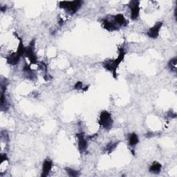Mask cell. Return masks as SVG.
Here are the masks:
<instances>
[{
  "label": "cell",
  "instance_id": "cell-14",
  "mask_svg": "<svg viewBox=\"0 0 177 177\" xmlns=\"http://www.w3.org/2000/svg\"><path fill=\"white\" fill-rule=\"evenodd\" d=\"M19 40H20V42H19V45L17 47V54L20 56V57H22L24 56L25 53V50H26V47L24 46L23 44V41L21 39V38H19Z\"/></svg>",
  "mask_w": 177,
  "mask_h": 177
},
{
  "label": "cell",
  "instance_id": "cell-21",
  "mask_svg": "<svg viewBox=\"0 0 177 177\" xmlns=\"http://www.w3.org/2000/svg\"><path fill=\"white\" fill-rule=\"evenodd\" d=\"M6 6H4V7H3V6H2V7H1V11H2V12L6 11Z\"/></svg>",
  "mask_w": 177,
  "mask_h": 177
},
{
  "label": "cell",
  "instance_id": "cell-7",
  "mask_svg": "<svg viewBox=\"0 0 177 177\" xmlns=\"http://www.w3.org/2000/svg\"><path fill=\"white\" fill-rule=\"evenodd\" d=\"M77 138L78 140V149L81 153L85 152L87 149V142L85 138V135L83 132H80L77 134Z\"/></svg>",
  "mask_w": 177,
  "mask_h": 177
},
{
  "label": "cell",
  "instance_id": "cell-5",
  "mask_svg": "<svg viewBox=\"0 0 177 177\" xmlns=\"http://www.w3.org/2000/svg\"><path fill=\"white\" fill-rule=\"evenodd\" d=\"M129 7L130 8L131 11V20H136L139 17L140 7H139V2L136 0L131 1L129 4Z\"/></svg>",
  "mask_w": 177,
  "mask_h": 177
},
{
  "label": "cell",
  "instance_id": "cell-17",
  "mask_svg": "<svg viewBox=\"0 0 177 177\" xmlns=\"http://www.w3.org/2000/svg\"><path fill=\"white\" fill-rule=\"evenodd\" d=\"M118 143H110L109 144H108V145L107 147H106L105 150L107 151L109 154H110L112 151L114 150L115 148L117 147Z\"/></svg>",
  "mask_w": 177,
  "mask_h": 177
},
{
  "label": "cell",
  "instance_id": "cell-16",
  "mask_svg": "<svg viewBox=\"0 0 177 177\" xmlns=\"http://www.w3.org/2000/svg\"><path fill=\"white\" fill-rule=\"evenodd\" d=\"M65 170H66V173L68 174V175L70 176L76 177V176H79V175H80L78 171H77V170H73V169L70 168V167H66Z\"/></svg>",
  "mask_w": 177,
  "mask_h": 177
},
{
  "label": "cell",
  "instance_id": "cell-20",
  "mask_svg": "<svg viewBox=\"0 0 177 177\" xmlns=\"http://www.w3.org/2000/svg\"><path fill=\"white\" fill-rule=\"evenodd\" d=\"M146 136L147 138H151V137H152L153 136V134L152 132H148L147 134H146Z\"/></svg>",
  "mask_w": 177,
  "mask_h": 177
},
{
  "label": "cell",
  "instance_id": "cell-10",
  "mask_svg": "<svg viewBox=\"0 0 177 177\" xmlns=\"http://www.w3.org/2000/svg\"><path fill=\"white\" fill-rule=\"evenodd\" d=\"M114 22L116 24H118L121 27H125L128 24V21L125 19V17L122 14H118L114 17Z\"/></svg>",
  "mask_w": 177,
  "mask_h": 177
},
{
  "label": "cell",
  "instance_id": "cell-19",
  "mask_svg": "<svg viewBox=\"0 0 177 177\" xmlns=\"http://www.w3.org/2000/svg\"><path fill=\"white\" fill-rule=\"evenodd\" d=\"M167 116H168V117H170V118H175L176 117V114H173L172 111L168 112V113H167Z\"/></svg>",
  "mask_w": 177,
  "mask_h": 177
},
{
  "label": "cell",
  "instance_id": "cell-8",
  "mask_svg": "<svg viewBox=\"0 0 177 177\" xmlns=\"http://www.w3.org/2000/svg\"><path fill=\"white\" fill-rule=\"evenodd\" d=\"M53 162L50 159H46L43 163L42 165V172L41 176L46 177L49 175V173L52 168Z\"/></svg>",
  "mask_w": 177,
  "mask_h": 177
},
{
  "label": "cell",
  "instance_id": "cell-4",
  "mask_svg": "<svg viewBox=\"0 0 177 177\" xmlns=\"http://www.w3.org/2000/svg\"><path fill=\"white\" fill-rule=\"evenodd\" d=\"M35 40H32L29 45L27 47H26L24 56L27 57L30 60L31 64H35L37 62V57L35 53Z\"/></svg>",
  "mask_w": 177,
  "mask_h": 177
},
{
  "label": "cell",
  "instance_id": "cell-15",
  "mask_svg": "<svg viewBox=\"0 0 177 177\" xmlns=\"http://www.w3.org/2000/svg\"><path fill=\"white\" fill-rule=\"evenodd\" d=\"M176 62H177V59H176V57H173L171 60H170V62L168 63V66L169 68L170 69V70L176 73Z\"/></svg>",
  "mask_w": 177,
  "mask_h": 177
},
{
  "label": "cell",
  "instance_id": "cell-9",
  "mask_svg": "<svg viewBox=\"0 0 177 177\" xmlns=\"http://www.w3.org/2000/svg\"><path fill=\"white\" fill-rule=\"evenodd\" d=\"M20 58L21 57L19 56L17 52H15L8 56V57H6V60H7V62L11 65H16L20 62Z\"/></svg>",
  "mask_w": 177,
  "mask_h": 177
},
{
  "label": "cell",
  "instance_id": "cell-12",
  "mask_svg": "<svg viewBox=\"0 0 177 177\" xmlns=\"http://www.w3.org/2000/svg\"><path fill=\"white\" fill-rule=\"evenodd\" d=\"M161 164L158 162H154L150 167V172L154 174H159L161 171Z\"/></svg>",
  "mask_w": 177,
  "mask_h": 177
},
{
  "label": "cell",
  "instance_id": "cell-2",
  "mask_svg": "<svg viewBox=\"0 0 177 177\" xmlns=\"http://www.w3.org/2000/svg\"><path fill=\"white\" fill-rule=\"evenodd\" d=\"M82 4V2L80 0H76V1L68 2V1H63L60 2V7L65 9V10L69 12L71 14H74L79 10V8L81 7Z\"/></svg>",
  "mask_w": 177,
  "mask_h": 177
},
{
  "label": "cell",
  "instance_id": "cell-1",
  "mask_svg": "<svg viewBox=\"0 0 177 177\" xmlns=\"http://www.w3.org/2000/svg\"><path fill=\"white\" fill-rule=\"evenodd\" d=\"M125 51L123 48H121V49H119V54L116 59L114 60L105 61V62H103L104 68L109 71L112 72L115 78H116V69L118 68V66L120 65V64L122 62V61L123 60L125 57Z\"/></svg>",
  "mask_w": 177,
  "mask_h": 177
},
{
  "label": "cell",
  "instance_id": "cell-18",
  "mask_svg": "<svg viewBox=\"0 0 177 177\" xmlns=\"http://www.w3.org/2000/svg\"><path fill=\"white\" fill-rule=\"evenodd\" d=\"M82 83L81 82H78L76 83L75 86H74V87H75L76 89H82Z\"/></svg>",
  "mask_w": 177,
  "mask_h": 177
},
{
  "label": "cell",
  "instance_id": "cell-13",
  "mask_svg": "<svg viewBox=\"0 0 177 177\" xmlns=\"http://www.w3.org/2000/svg\"><path fill=\"white\" fill-rule=\"evenodd\" d=\"M139 142V138L138 136L134 133L131 134L129 136V144L131 147H135Z\"/></svg>",
  "mask_w": 177,
  "mask_h": 177
},
{
  "label": "cell",
  "instance_id": "cell-6",
  "mask_svg": "<svg viewBox=\"0 0 177 177\" xmlns=\"http://www.w3.org/2000/svg\"><path fill=\"white\" fill-rule=\"evenodd\" d=\"M163 26L162 22H158L152 28H150L147 31V35L152 39H156L159 35V32Z\"/></svg>",
  "mask_w": 177,
  "mask_h": 177
},
{
  "label": "cell",
  "instance_id": "cell-11",
  "mask_svg": "<svg viewBox=\"0 0 177 177\" xmlns=\"http://www.w3.org/2000/svg\"><path fill=\"white\" fill-rule=\"evenodd\" d=\"M102 26L103 27L108 31H115L116 30V24L114 22H110L109 20H107V19H105V20H102Z\"/></svg>",
  "mask_w": 177,
  "mask_h": 177
},
{
  "label": "cell",
  "instance_id": "cell-3",
  "mask_svg": "<svg viewBox=\"0 0 177 177\" xmlns=\"http://www.w3.org/2000/svg\"><path fill=\"white\" fill-rule=\"evenodd\" d=\"M99 123L106 130H110L113 125V120L111 114L107 111H102L100 115Z\"/></svg>",
  "mask_w": 177,
  "mask_h": 177
}]
</instances>
